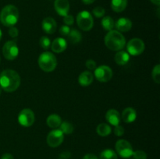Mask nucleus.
<instances>
[{
	"mask_svg": "<svg viewBox=\"0 0 160 159\" xmlns=\"http://www.w3.org/2000/svg\"><path fill=\"white\" fill-rule=\"evenodd\" d=\"M21 83L20 76L17 71L5 70L0 73V87L6 92H13L19 88Z\"/></svg>",
	"mask_w": 160,
	"mask_h": 159,
	"instance_id": "1",
	"label": "nucleus"
},
{
	"mask_svg": "<svg viewBox=\"0 0 160 159\" xmlns=\"http://www.w3.org/2000/svg\"><path fill=\"white\" fill-rule=\"evenodd\" d=\"M106 46L112 51H120L126 45V39L124 36L118 31H109L105 37Z\"/></svg>",
	"mask_w": 160,
	"mask_h": 159,
	"instance_id": "2",
	"label": "nucleus"
},
{
	"mask_svg": "<svg viewBox=\"0 0 160 159\" xmlns=\"http://www.w3.org/2000/svg\"><path fill=\"white\" fill-rule=\"evenodd\" d=\"M19 10L13 5H7L0 12L1 23L6 26H13L18 22Z\"/></svg>",
	"mask_w": 160,
	"mask_h": 159,
	"instance_id": "3",
	"label": "nucleus"
},
{
	"mask_svg": "<svg viewBox=\"0 0 160 159\" xmlns=\"http://www.w3.org/2000/svg\"><path fill=\"white\" fill-rule=\"evenodd\" d=\"M38 65L41 70L45 72H52L56 68L57 59L56 57L49 51H45L39 55Z\"/></svg>",
	"mask_w": 160,
	"mask_h": 159,
	"instance_id": "4",
	"label": "nucleus"
},
{
	"mask_svg": "<svg viewBox=\"0 0 160 159\" xmlns=\"http://www.w3.org/2000/svg\"><path fill=\"white\" fill-rule=\"evenodd\" d=\"M77 23L81 30L84 31H89L93 27V17L88 11L83 10L77 16Z\"/></svg>",
	"mask_w": 160,
	"mask_h": 159,
	"instance_id": "5",
	"label": "nucleus"
},
{
	"mask_svg": "<svg viewBox=\"0 0 160 159\" xmlns=\"http://www.w3.org/2000/svg\"><path fill=\"white\" fill-rule=\"evenodd\" d=\"M2 54L7 60L12 61L17 59L19 55V48L16 41H8L2 48Z\"/></svg>",
	"mask_w": 160,
	"mask_h": 159,
	"instance_id": "6",
	"label": "nucleus"
},
{
	"mask_svg": "<svg viewBox=\"0 0 160 159\" xmlns=\"http://www.w3.org/2000/svg\"><path fill=\"white\" fill-rule=\"evenodd\" d=\"M117 153L123 158H129L132 156L134 151L131 143L126 140H117L115 144Z\"/></svg>",
	"mask_w": 160,
	"mask_h": 159,
	"instance_id": "7",
	"label": "nucleus"
},
{
	"mask_svg": "<svg viewBox=\"0 0 160 159\" xmlns=\"http://www.w3.org/2000/svg\"><path fill=\"white\" fill-rule=\"evenodd\" d=\"M145 45L143 41L140 38H133L127 45V50L129 55L138 56L145 51Z\"/></svg>",
	"mask_w": 160,
	"mask_h": 159,
	"instance_id": "8",
	"label": "nucleus"
},
{
	"mask_svg": "<svg viewBox=\"0 0 160 159\" xmlns=\"http://www.w3.org/2000/svg\"><path fill=\"white\" fill-rule=\"evenodd\" d=\"M34 121H35V115L31 109L24 108L19 113L18 122L21 126L24 127H29L34 124Z\"/></svg>",
	"mask_w": 160,
	"mask_h": 159,
	"instance_id": "9",
	"label": "nucleus"
},
{
	"mask_svg": "<svg viewBox=\"0 0 160 159\" xmlns=\"http://www.w3.org/2000/svg\"><path fill=\"white\" fill-rule=\"evenodd\" d=\"M64 140V134L59 129H56L52 130L48 134L46 138L47 143L51 147H57L62 144Z\"/></svg>",
	"mask_w": 160,
	"mask_h": 159,
	"instance_id": "10",
	"label": "nucleus"
},
{
	"mask_svg": "<svg viewBox=\"0 0 160 159\" xmlns=\"http://www.w3.org/2000/svg\"><path fill=\"white\" fill-rule=\"evenodd\" d=\"M95 76L98 81H100V82H108V81L110 80L112 77V69L106 65H99L98 67L95 68Z\"/></svg>",
	"mask_w": 160,
	"mask_h": 159,
	"instance_id": "11",
	"label": "nucleus"
},
{
	"mask_svg": "<svg viewBox=\"0 0 160 159\" xmlns=\"http://www.w3.org/2000/svg\"><path fill=\"white\" fill-rule=\"evenodd\" d=\"M54 8L59 16L65 17L68 15L70 11V3L68 0H56L54 2Z\"/></svg>",
	"mask_w": 160,
	"mask_h": 159,
	"instance_id": "12",
	"label": "nucleus"
},
{
	"mask_svg": "<svg viewBox=\"0 0 160 159\" xmlns=\"http://www.w3.org/2000/svg\"><path fill=\"white\" fill-rule=\"evenodd\" d=\"M42 26L43 31H45L46 34H52L53 33L56 32V28H57V23H56V20L52 17H45L42 23Z\"/></svg>",
	"mask_w": 160,
	"mask_h": 159,
	"instance_id": "13",
	"label": "nucleus"
},
{
	"mask_svg": "<svg viewBox=\"0 0 160 159\" xmlns=\"http://www.w3.org/2000/svg\"><path fill=\"white\" fill-rule=\"evenodd\" d=\"M115 26L119 32H128L132 27V22L130 19L122 17L116 22Z\"/></svg>",
	"mask_w": 160,
	"mask_h": 159,
	"instance_id": "14",
	"label": "nucleus"
},
{
	"mask_svg": "<svg viewBox=\"0 0 160 159\" xmlns=\"http://www.w3.org/2000/svg\"><path fill=\"white\" fill-rule=\"evenodd\" d=\"M106 118L108 123L114 126L120 125V121H121V117H120V113L116 109L108 110L106 114Z\"/></svg>",
	"mask_w": 160,
	"mask_h": 159,
	"instance_id": "15",
	"label": "nucleus"
},
{
	"mask_svg": "<svg viewBox=\"0 0 160 159\" xmlns=\"http://www.w3.org/2000/svg\"><path fill=\"white\" fill-rule=\"evenodd\" d=\"M67 41L62 37H57L51 44L52 51L56 53H61L67 49Z\"/></svg>",
	"mask_w": 160,
	"mask_h": 159,
	"instance_id": "16",
	"label": "nucleus"
},
{
	"mask_svg": "<svg viewBox=\"0 0 160 159\" xmlns=\"http://www.w3.org/2000/svg\"><path fill=\"white\" fill-rule=\"evenodd\" d=\"M120 117L124 123H131L135 121L136 118H137V112L133 108L128 107L123 111Z\"/></svg>",
	"mask_w": 160,
	"mask_h": 159,
	"instance_id": "17",
	"label": "nucleus"
},
{
	"mask_svg": "<svg viewBox=\"0 0 160 159\" xmlns=\"http://www.w3.org/2000/svg\"><path fill=\"white\" fill-rule=\"evenodd\" d=\"M94 76L90 71H84L80 74L78 82L82 87H88L93 82Z\"/></svg>",
	"mask_w": 160,
	"mask_h": 159,
	"instance_id": "18",
	"label": "nucleus"
},
{
	"mask_svg": "<svg viewBox=\"0 0 160 159\" xmlns=\"http://www.w3.org/2000/svg\"><path fill=\"white\" fill-rule=\"evenodd\" d=\"M114 60H115L116 63L118 64V65H124L129 62L130 55L128 54V51L120 50V51H119L115 55Z\"/></svg>",
	"mask_w": 160,
	"mask_h": 159,
	"instance_id": "19",
	"label": "nucleus"
},
{
	"mask_svg": "<svg viewBox=\"0 0 160 159\" xmlns=\"http://www.w3.org/2000/svg\"><path fill=\"white\" fill-rule=\"evenodd\" d=\"M46 123L50 128L56 129V128L59 127V126H60L61 123H62V119H61L60 116H59V115L52 114V115H50L47 118Z\"/></svg>",
	"mask_w": 160,
	"mask_h": 159,
	"instance_id": "20",
	"label": "nucleus"
},
{
	"mask_svg": "<svg viewBox=\"0 0 160 159\" xmlns=\"http://www.w3.org/2000/svg\"><path fill=\"white\" fill-rule=\"evenodd\" d=\"M128 5V0H112L111 8L114 12H121L126 9Z\"/></svg>",
	"mask_w": 160,
	"mask_h": 159,
	"instance_id": "21",
	"label": "nucleus"
},
{
	"mask_svg": "<svg viewBox=\"0 0 160 159\" xmlns=\"http://www.w3.org/2000/svg\"><path fill=\"white\" fill-rule=\"evenodd\" d=\"M68 40L72 44H78L82 40V34L77 29H72L68 34Z\"/></svg>",
	"mask_w": 160,
	"mask_h": 159,
	"instance_id": "22",
	"label": "nucleus"
},
{
	"mask_svg": "<svg viewBox=\"0 0 160 159\" xmlns=\"http://www.w3.org/2000/svg\"><path fill=\"white\" fill-rule=\"evenodd\" d=\"M96 132L100 137H107L112 132L110 126L106 123H100L96 128Z\"/></svg>",
	"mask_w": 160,
	"mask_h": 159,
	"instance_id": "23",
	"label": "nucleus"
},
{
	"mask_svg": "<svg viewBox=\"0 0 160 159\" xmlns=\"http://www.w3.org/2000/svg\"><path fill=\"white\" fill-rule=\"evenodd\" d=\"M102 26L107 31H112L115 27V22L111 17H104L102 20Z\"/></svg>",
	"mask_w": 160,
	"mask_h": 159,
	"instance_id": "24",
	"label": "nucleus"
},
{
	"mask_svg": "<svg viewBox=\"0 0 160 159\" xmlns=\"http://www.w3.org/2000/svg\"><path fill=\"white\" fill-rule=\"evenodd\" d=\"M100 159H118L117 154L113 150L106 149L100 154Z\"/></svg>",
	"mask_w": 160,
	"mask_h": 159,
	"instance_id": "25",
	"label": "nucleus"
},
{
	"mask_svg": "<svg viewBox=\"0 0 160 159\" xmlns=\"http://www.w3.org/2000/svg\"><path fill=\"white\" fill-rule=\"evenodd\" d=\"M60 130L63 134H71L73 132V126L68 121L62 122L60 124Z\"/></svg>",
	"mask_w": 160,
	"mask_h": 159,
	"instance_id": "26",
	"label": "nucleus"
},
{
	"mask_svg": "<svg viewBox=\"0 0 160 159\" xmlns=\"http://www.w3.org/2000/svg\"><path fill=\"white\" fill-rule=\"evenodd\" d=\"M152 79L156 84H159L160 83V65L157 64L156 65H155V67L153 68L152 72Z\"/></svg>",
	"mask_w": 160,
	"mask_h": 159,
	"instance_id": "27",
	"label": "nucleus"
},
{
	"mask_svg": "<svg viewBox=\"0 0 160 159\" xmlns=\"http://www.w3.org/2000/svg\"><path fill=\"white\" fill-rule=\"evenodd\" d=\"M39 44H40V46L42 47L43 49L47 50L49 48V47L51 46V41L46 36H43L40 38L39 40Z\"/></svg>",
	"mask_w": 160,
	"mask_h": 159,
	"instance_id": "28",
	"label": "nucleus"
},
{
	"mask_svg": "<svg viewBox=\"0 0 160 159\" xmlns=\"http://www.w3.org/2000/svg\"><path fill=\"white\" fill-rule=\"evenodd\" d=\"M105 12H106V10H105L104 8H102V6H97V7L94 8L93 10H92V13L94 14L95 17L97 18H101V17H103V16L105 15Z\"/></svg>",
	"mask_w": 160,
	"mask_h": 159,
	"instance_id": "29",
	"label": "nucleus"
},
{
	"mask_svg": "<svg viewBox=\"0 0 160 159\" xmlns=\"http://www.w3.org/2000/svg\"><path fill=\"white\" fill-rule=\"evenodd\" d=\"M132 156L134 159H147V154L143 151H136L133 153Z\"/></svg>",
	"mask_w": 160,
	"mask_h": 159,
	"instance_id": "30",
	"label": "nucleus"
},
{
	"mask_svg": "<svg viewBox=\"0 0 160 159\" xmlns=\"http://www.w3.org/2000/svg\"><path fill=\"white\" fill-rule=\"evenodd\" d=\"M114 134H115L117 137H121L124 134V129H123V126H121L120 125L115 126V129H114Z\"/></svg>",
	"mask_w": 160,
	"mask_h": 159,
	"instance_id": "31",
	"label": "nucleus"
},
{
	"mask_svg": "<svg viewBox=\"0 0 160 159\" xmlns=\"http://www.w3.org/2000/svg\"><path fill=\"white\" fill-rule=\"evenodd\" d=\"M63 22L67 26H71V25L73 24V22H74L73 17L71 15H69V14L65 16V17H63Z\"/></svg>",
	"mask_w": 160,
	"mask_h": 159,
	"instance_id": "32",
	"label": "nucleus"
},
{
	"mask_svg": "<svg viewBox=\"0 0 160 159\" xmlns=\"http://www.w3.org/2000/svg\"><path fill=\"white\" fill-rule=\"evenodd\" d=\"M85 65L88 70H94L96 68V62L93 60V59H88L87 62H85Z\"/></svg>",
	"mask_w": 160,
	"mask_h": 159,
	"instance_id": "33",
	"label": "nucleus"
},
{
	"mask_svg": "<svg viewBox=\"0 0 160 159\" xmlns=\"http://www.w3.org/2000/svg\"><path fill=\"white\" fill-rule=\"evenodd\" d=\"M70 31V26H67V25H62L60 27V29H59V33H60L62 36H68Z\"/></svg>",
	"mask_w": 160,
	"mask_h": 159,
	"instance_id": "34",
	"label": "nucleus"
},
{
	"mask_svg": "<svg viewBox=\"0 0 160 159\" xmlns=\"http://www.w3.org/2000/svg\"><path fill=\"white\" fill-rule=\"evenodd\" d=\"M18 29L15 26H10L9 30V34L12 37H17L18 36Z\"/></svg>",
	"mask_w": 160,
	"mask_h": 159,
	"instance_id": "35",
	"label": "nucleus"
},
{
	"mask_svg": "<svg viewBox=\"0 0 160 159\" xmlns=\"http://www.w3.org/2000/svg\"><path fill=\"white\" fill-rule=\"evenodd\" d=\"M70 157V151H63L59 155V159H69Z\"/></svg>",
	"mask_w": 160,
	"mask_h": 159,
	"instance_id": "36",
	"label": "nucleus"
},
{
	"mask_svg": "<svg viewBox=\"0 0 160 159\" xmlns=\"http://www.w3.org/2000/svg\"><path fill=\"white\" fill-rule=\"evenodd\" d=\"M83 159H98V157L96 155L93 154H88L84 156Z\"/></svg>",
	"mask_w": 160,
	"mask_h": 159,
	"instance_id": "37",
	"label": "nucleus"
},
{
	"mask_svg": "<svg viewBox=\"0 0 160 159\" xmlns=\"http://www.w3.org/2000/svg\"><path fill=\"white\" fill-rule=\"evenodd\" d=\"M1 159H14V157L11 154H9V153H6V154H2Z\"/></svg>",
	"mask_w": 160,
	"mask_h": 159,
	"instance_id": "38",
	"label": "nucleus"
},
{
	"mask_svg": "<svg viewBox=\"0 0 160 159\" xmlns=\"http://www.w3.org/2000/svg\"><path fill=\"white\" fill-rule=\"evenodd\" d=\"M95 1V0H82L83 3H84V4H86V5L92 4V3H93Z\"/></svg>",
	"mask_w": 160,
	"mask_h": 159,
	"instance_id": "39",
	"label": "nucleus"
},
{
	"mask_svg": "<svg viewBox=\"0 0 160 159\" xmlns=\"http://www.w3.org/2000/svg\"><path fill=\"white\" fill-rule=\"evenodd\" d=\"M152 2V3H153L154 5H156V6H159L160 5V0H150Z\"/></svg>",
	"mask_w": 160,
	"mask_h": 159,
	"instance_id": "40",
	"label": "nucleus"
},
{
	"mask_svg": "<svg viewBox=\"0 0 160 159\" xmlns=\"http://www.w3.org/2000/svg\"><path fill=\"white\" fill-rule=\"evenodd\" d=\"M2 33L1 29H0V41H1V39H2Z\"/></svg>",
	"mask_w": 160,
	"mask_h": 159,
	"instance_id": "41",
	"label": "nucleus"
},
{
	"mask_svg": "<svg viewBox=\"0 0 160 159\" xmlns=\"http://www.w3.org/2000/svg\"><path fill=\"white\" fill-rule=\"evenodd\" d=\"M1 93H2V88L0 87V95H1Z\"/></svg>",
	"mask_w": 160,
	"mask_h": 159,
	"instance_id": "42",
	"label": "nucleus"
},
{
	"mask_svg": "<svg viewBox=\"0 0 160 159\" xmlns=\"http://www.w3.org/2000/svg\"><path fill=\"white\" fill-rule=\"evenodd\" d=\"M0 61H1V59H0Z\"/></svg>",
	"mask_w": 160,
	"mask_h": 159,
	"instance_id": "43",
	"label": "nucleus"
}]
</instances>
